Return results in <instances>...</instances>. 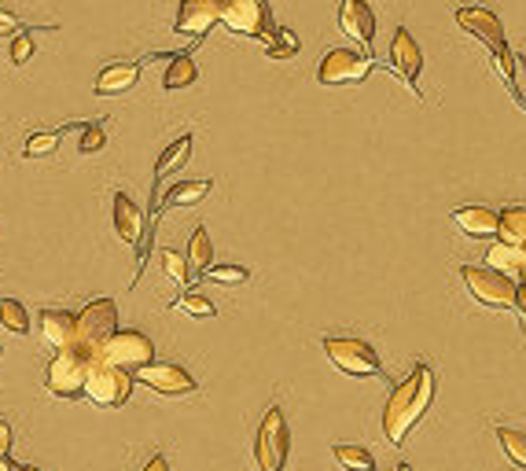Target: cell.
<instances>
[{
    "instance_id": "1",
    "label": "cell",
    "mask_w": 526,
    "mask_h": 471,
    "mask_svg": "<svg viewBox=\"0 0 526 471\" xmlns=\"http://www.w3.org/2000/svg\"><path fill=\"white\" fill-rule=\"evenodd\" d=\"M431 398H435V368L427 365V361H416L409 376L401 383H394L387 409H383V435H387V442L401 446L412 427L424 420Z\"/></svg>"
},
{
    "instance_id": "2",
    "label": "cell",
    "mask_w": 526,
    "mask_h": 471,
    "mask_svg": "<svg viewBox=\"0 0 526 471\" xmlns=\"http://www.w3.org/2000/svg\"><path fill=\"white\" fill-rule=\"evenodd\" d=\"M118 335V306L115 299H92L78 313V350L92 361H103V346Z\"/></svg>"
},
{
    "instance_id": "3",
    "label": "cell",
    "mask_w": 526,
    "mask_h": 471,
    "mask_svg": "<svg viewBox=\"0 0 526 471\" xmlns=\"http://www.w3.org/2000/svg\"><path fill=\"white\" fill-rule=\"evenodd\" d=\"M324 354L332 361L339 372L346 376H376V380H387V372H383V361L379 354L372 350V343L365 339H354V335H324Z\"/></svg>"
},
{
    "instance_id": "4",
    "label": "cell",
    "mask_w": 526,
    "mask_h": 471,
    "mask_svg": "<svg viewBox=\"0 0 526 471\" xmlns=\"http://www.w3.org/2000/svg\"><path fill=\"white\" fill-rule=\"evenodd\" d=\"M460 280L468 284L471 299L490 306V310H515V295H519V284L512 276L497 273L490 265H460Z\"/></svg>"
},
{
    "instance_id": "5",
    "label": "cell",
    "mask_w": 526,
    "mask_h": 471,
    "mask_svg": "<svg viewBox=\"0 0 526 471\" xmlns=\"http://www.w3.org/2000/svg\"><path fill=\"white\" fill-rule=\"evenodd\" d=\"M287 449H291V431H287V416L280 405H269L254 435V460L258 471H280L287 464Z\"/></svg>"
},
{
    "instance_id": "6",
    "label": "cell",
    "mask_w": 526,
    "mask_h": 471,
    "mask_svg": "<svg viewBox=\"0 0 526 471\" xmlns=\"http://www.w3.org/2000/svg\"><path fill=\"white\" fill-rule=\"evenodd\" d=\"M92 365H96V361H92L89 354H81L78 346L56 354L45 376L48 394H52V398H85V380H89Z\"/></svg>"
},
{
    "instance_id": "7",
    "label": "cell",
    "mask_w": 526,
    "mask_h": 471,
    "mask_svg": "<svg viewBox=\"0 0 526 471\" xmlns=\"http://www.w3.org/2000/svg\"><path fill=\"white\" fill-rule=\"evenodd\" d=\"M129 394H133V376H129L126 368L118 365H107V361H96L89 372V380H85V398L92 405H100V409H122L129 402Z\"/></svg>"
},
{
    "instance_id": "8",
    "label": "cell",
    "mask_w": 526,
    "mask_h": 471,
    "mask_svg": "<svg viewBox=\"0 0 526 471\" xmlns=\"http://www.w3.org/2000/svg\"><path fill=\"white\" fill-rule=\"evenodd\" d=\"M221 23L229 26L232 34L254 37V41H265V45L276 34L269 4H262V0H225L221 4Z\"/></svg>"
},
{
    "instance_id": "9",
    "label": "cell",
    "mask_w": 526,
    "mask_h": 471,
    "mask_svg": "<svg viewBox=\"0 0 526 471\" xmlns=\"http://www.w3.org/2000/svg\"><path fill=\"white\" fill-rule=\"evenodd\" d=\"M372 56L354 52V48H332L324 52V59L317 63V81L321 85H357L372 74Z\"/></svg>"
},
{
    "instance_id": "10",
    "label": "cell",
    "mask_w": 526,
    "mask_h": 471,
    "mask_svg": "<svg viewBox=\"0 0 526 471\" xmlns=\"http://www.w3.org/2000/svg\"><path fill=\"white\" fill-rule=\"evenodd\" d=\"M151 357H155V343H151L140 328H118L115 339L103 346V361H107V365H118V368L151 365Z\"/></svg>"
},
{
    "instance_id": "11",
    "label": "cell",
    "mask_w": 526,
    "mask_h": 471,
    "mask_svg": "<svg viewBox=\"0 0 526 471\" xmlns=\"http://www.w3.org/2000/svg\"><path fill=\"white\" fill-rule=\"evenodd\" d=\"M137 380L144 383V387H151L155 394H166V398H181V394L199 391L195 376H188V372H184L181 365H173V361H151V365H140Z\"/></svg>"
},
{
    "instance_id": "12",
    "label": "cell",
    "mask_w": 526,
    "mask_h": 471,
    "mask_svg": "<svg viewBox=\"0 0 526 471\" xmlns=\"http://www.w3.org/2000/svg\"><path fill=\"white\" fill-rule=\"evenodd\" d=\"M390 67H394V74H398V78L409 81V89L416 92V96H424V92H420V70H424V52H420L416 37H412L405 26H398V30H394V41H390Z\"/></svg>"
},
{
    "instance_id": "13",
    "label": "cell",
    "mask_w": 526,
    "mask_h": 471,
    "mask_svg": "<svg viewBox=\"0 0 526 471\" xmlns=\"http://www.w3.org/2000/svg\"><path fill=\"white\" fill-rule=\"evenodd\" d=\"M453 15H457V23L464 26L468 34H475L482 45L493 48V56H504V52H508V48H504V26L490 8H482V4H460Z\"/></svg>"
},
{
    "instance_id": "14",
    "label": "cell",
    "mask_w": 526,
    "mask_h": 471,
    "mask_svg": "<svg viewBox=\"0 0 526 471\" xmlns=\"http://www.w3.org/2000/svg\"><path fill=\"white\" fill-rule=\"evenodd\" d=\"M218 23H221V8H218V4H210V0H181L177 19H173V34L203 41V37L210 34V30H214Z\"/></svg>"
},
{
    "instance_id": "15",
    "label": "cell",
    "mask_w": 526,
    "mask_h": 471,
    "mask_svg": "<svg viewBox=\"0 0 526 471\" xmlns=\"http://www.w3.org/2000/svg\"><path fill=\"white\" fill-rule=\"evenodd\" d=\"M111 218H115L118 240L129 243V247H137V243L144 247L151 225L144 221V210H140L126 192H115V196H111Z\"/></svg>"
},
{
    "instance_id": "16",
    "label": "cell",
    "mask_w": 526,
    "mask_h": 471,
    "mask_svg": "<svg viewBox=\"0 0 526 471\" xmlns=\"http://www.w3.org/2000/svg\"><path fill=\"white\" fill-rule=\"evenodd\" d=\"M339 26L361 48H372V41H376V12L368 0H343L339 4Z\"/></svg>"
},
{
    "instance_id": "17",
    "label": "cell",
    "mask_w": 526,
    "mask_h": 471,
    "mask_svg": "<svg viewBox=\"0 0 526 471\" xmlns=\"http://www.w3.org/2000/svg\"><path fill=\"white\" fill-rule=\"evenodd\" d=\"M41 339H45V346H52L56 354L70 350V346L78 343V313L45 310L41 313Z\"/></svg>"
},
{
    "instance_id": "18",
    "label": "cell",
    "mask_w": 526,
    "mask_h": 471,
    "mask_svg": "<svg viewBox=\"0 0 526 471\" xmlns=\"http://www.w3.org/2000/svg\"><path fill=\"white\" fill-rule=\"evenodd\" d=\"M453 225H457L464 236H471V240H486V236H497V229H501V210H490L482 207V203L457 207L453 210Z\"/></svg>"
},
{
    "instance_id": "19",
    "label": "cell",
    "mask_w": 526,
    "mask_h": 471,
    "mask_svg": "<svg viewBox=\"0 0 526 471\" xmlns=\"http://www.w3.org/2000/svg\"><path fill=\"white\" fill-rule=\"evenodd\" d=\"M140 70H144V59H115V63H107L100 70V78H96V96H118V92H126L137 85Z\"/></svg>"
},
{
    "instance_id": "20",
    "label": "cell",
    "mask_w": 526,
    "mask_h": 471,
    "mask_svg": "<svg viewBox=\"0 0 526 471\" xmlns=\"http://www.w3.org/2000/svg\"><path fill=\"white\" fill-rule=\"evenodd\" d=\"M188 269H192L195 280L214 269V240H210L206 225H195L192 236H188Z\"/></svg>"
},
{
    "instance_id": "21",
    "label": "cell",
    "mask_w": 526,
    "mask_h": 471,
    "mask_svg": "<svg viewBox=\"0 0 526 471\" xmlns=\"http://www.w3.org/2000/svg\"><path fill=\"white\" fill-rule=\"evenodd\" d=\"M199 78V63H195L192 52H177V56L166 63V74H162V89L166 92H181L188 85H195Z\"/></svg>"
},
{
    "instance_id": "22",
    "label": "cell",
    "mask_w": 526,
    "mask_h": 471,
    "mask_svg": "<svg viewBox=\"0 0 526 471\" xmlns=\"http://www.w3.org/2000/svg\"><path fill=\"white\" fill-rule=\"evenodd\" d=\"M210 188H214V181H210V177H203V181H177L170 192H166V207H170V210L195 207L199 199L210 196Z\"/></svg>"
},
{
    "instance_id": "23",
    "label": "cell",
    "mask_w": 526,
    "mask_h": 471,
    "mask_svg": "<svg viewBox=\"0 0 526 471\" xmlns=\"http://www.w3.org/2000/svg\"><path fill=\"white\" fill-rule=\"evenodd\" d=\"M67 129H74V122H67V126H59V129H41V133H30V137H26L23 155L26 159H48V155H56L59 140H63Z\"/></svg>"
},
{
    "instance_id": "24",
    "label": "cell",
    "mask_w": 526,
    "mask_h": 471,
    "mask_svg": "<svg viewBox=\"0 0 526 471\" xmlns=\"http://www.w3.org/2000/svg\"><path fill=\"white\" fill-rule=\"evenodd\" d=\"M501 243H512V247H526V207H504L501 210V229H497Z\"/></svg>"
},
{
    "instance_id": "25",
    "label": "cell",
    "mask_w": 526,
    "mask_h": 471,
    "mask_svg": "<svg viewBox=\"0 0 526 471\" xmlns=\"http://www.w3.org/2000/svg\"><path fill=\"white\" fill-rule=\"evenodd\" d=\"M192 144H195V140L188 137V133L173 140L170 148L159 155V162H155V181H162V177H166V173H173V170H181L184 162H188V155H192Z\"/></svg>"
},
{
    "instance_id": "26",
    "label": "cell",
    "mask_w": 526,
    "mask_h": 471,
    "mask_svg": "<svg viewBox=\"0 0 526 471\" xmlns=\"http://www.w3.org/2000/svg\"><path fill=\"white\" fill-rule=\"evenodd\" d=\"M486 265L497 269V273H504V276L519 273V269H523V247H512V243L497 240L490 251H486Z\"/></svg>"
},
{
    "instance_id": "27",
    "label": "cell",
    "mask_w": 526,
    "mask_h": 471,
    "mask_svg": "<svg viewBox=\"0 0 526 471\" xmlns=\"http://www.w3.org/2000/svg\"><path fill=\"white\" fill-rule=\"evenodd\" d=\"M332 457L339 460L346 471H376V457H372L365 446H354V442H335Z\"/></svg>"
},
{
    "instance_id": "28",
    "label": "cell",
    "mask_w": 526,
    "mask_h": 471,
    "mask_svg": "<svg viewBox=\"0 0 526 471\" xmlns=\"http://www.w3.org/2000/svg\"><path fill=\"white\" fill-rule=\"evenodd\" d=\"M501 63V74L508 78V85H512V92H515V100L526 107V59L523 56H515V52H504V56H497Z\"/></svg>"
},
{
    "instance_id": "29",
    "label": "cell",
    "mask_w": 526,
    "mask_h": 471,
    "mask_svg": "<svg viewBox=\"0 0 526 471\" xmlns=\"http://www.w3.org/2000/svg\"><path fill=\"white\" fill-rule=\"evenodd\" d=\"M0 328L15 335H30V313L23 310L19 299H0Z\"/></svg>"
},
{
    "instance_id": "30",
    "label": "cell",
    "mask_w": 526,
    "mask_h": 471,
    "mask_svg": "<svg viewBox=\"0 0 526 471\" xmlns=\"http://www.w3.org/2000/svg\"><path fill=\"white\" fill-rule=\"evenodd\" d=\"M497 442H501L504 457L526 468V431H512V427H497Z\"/></svg>"
},
{
    "instance_id": "31",
    "label": "cell",
    "mask_w": 526,
    "mask_h": 471,
    "mask_svg": "<svg viewBox=\"0 0 526 471\" xmlns=\"http://www.w3.org/2000/svg\"><path fill=\"white\" fill-rule=\"evenodd\" d=\"M173 310L188 313V317H218V306L199 291H184L181 299H173Z\"/></svg>"
},
{
    "instance_id": "32",
    "label": "cell",
    "mask_w": 526,
    "mask_h": 471,
    "mask_svg": "<svg viewBox=\"0 0 526 471\" xmlns=\"http://www.w3.org/2000/svg\"><path fill=\"white\" fill-rule=\"evenodd\" d=\"M159 262H162V273L170 276V280H177L181 288H188V284H195V276H192V269H188V258H181L177 251H166L159 254Z\"/></svg>"
},
{
    "instance_id": "33",
    "label": "cell",
    "mask_w": 526,
    "mask_h": 471,
    "mask_svg": "<svg viewBox=\"0 0 526 471\" xmlns=\"http://www.w3.org/2000/svg\"><path fill=\"white\" fill-rule=\"evenodd\" d=\"M107 144V126H103V118H92V122H85L78 133V151L81 155H96V151Z\"/></svg>"
},
{
    "instance_id": "34",
    "label": "cell",
    "mask_w": 526,
    "mask_h": 471,
    "mask_svg": "<svg viewBox=\"0 0 526 471\" xmlns=\"http://www.w3.org/2000/svg\"><path fill=\"white\" fill-rule=\"evenodd\" d=\"M298 37H295V30H287V26H276V34H273V41L265 45V52H269V59H291V56H298Z\"/></svg>"
},
{
    "instance_id": "35",
    "label": "cell",
    "mask_w": 526,
    "mask_h": 471,
    "mask_svg": "<svg viewBox=\"0 0 526 471\" xmlns=\"http://www.w3.org/2000/svg\"><path fill=\"white\" fill-rule=\"evenodd\" d=\"M206 280H214V284H225V288H236V284H247L251 280V269L247 265H214Z\"/></svg>"
},
{
    "instance_id": "36",
    "label": "cell",
    "mask_w": 526,
    "mask_h": 471,
    "mask_svg": "<svg viewBox=\"0 0 526 471\" xmlns=\"http://www.w3.org/2000/svg\"><path fill=\"white\" fill-rule=\"evenodd\" d=\"M30 30H56V26H30V23H23L19 15H12L8 8H0V37H8V41H15V37H23V34H30Z\"/></svg>"
},
{
    "instance_id": "37",
    "label": "cell",
    "mask_w": 526,
    "mask_h": 471,
    "mask_svg": "<svg viewBox=\"0 0 526 471\" xmlns=\"http://www.w3.org/2000/svg\"><path fill=\"white\" fill-rule=\"evenodd\" d=\"M34 59V41H30V34L15 37L12 41V63L15 67H23V63H30Z\"/></svg>"
},
{
    "instance_id": "38",
    "label": "cell",
    "mask_w": 526,
    "mask_h": 471,
    "mask_svg": "<svg viewBox=\"0 0 526 471\" xmlns=\"http://www.w3.org/2000/svg\"><path fill=\"white\" fill-rule=\"evenodd\" d=\"M8 453H12V424L0 420V460H8Z\"/></svg>"
},
{
    "instance_id": "39",
    "label": "cell",
    "mask_w": 526,
    "mask_h": 471,
    "mask_svg": "<svg viewBox=\"0 0 526 471\" xmlns=\"http://www.w3.org/2000/svg\"><path fill=\"white\" fill-rule=\"evenodd\" d=\"M140 471H170V460H166V453H155Z\"/></svg>"
},
{
    "instance_id": "40",
    "label": "cell",
    "mask_w": 526,
    "mask_h": 471,
    "mask_svg": "<svg viewBox=\"0 0 526 471\" xmlns=\"http://www.w3.org/2000/svg\"><path fill=\"white\" fill-rule=\"evenodd\" d=\"M515 313H526V288L519 284V295H515Z\"/></svg>"
},
{
    "instance_id": "41",
    "label": "cell",
    "mask_w": 526,
    "mask_h": 471,
    "mask_svg": "<svg viewBox=\"0 0 526 471\" xmlns=\"http://www.w3.org/2000/svg\"><path fill=\"white\" fill-rule=\"evenodd\" d=\"M519 284L526 288V247H523V269H519Z\"/></svg>"
},
{
    "instance_id": "42",
    "label": "cell",
    "mask_w": 526,
    "mask_h": 471,
    "mask_svg": "<svg viewBox=\"0 0 526 471\" xmlns=\"http://www.w3.org/2000/svg\"><path fill=\"white\" fill-rule=\"evenodd\" d=\"M0 471H15V464H8V460H0Z\"/></svg>"
},
{
    "instance_id": "43",
    "label": "cell",
    "mask_w": 526,
    "mask_h": 471,
    "mask_svg": "<svg viewBox=\"0 0 526 471\" xmlns=\"http://www.w3.org/2000/svg\"><path fill=\"white\" fill-rule=\"evenodd\" d=\"M15 471H37V468H30V464H15Z\"/></svg>"
},
{
    "instance_id": "44",
    "label": "cell",
    "mask_w": 526,
    "mask_h": 471,
    "mask_svg": "<svg viewBox=\"0 0 526 471\" xmlns=\"http://www.w3.org/2000/svg\"><path fill=\"white\" fill-rule=\"evenodd\" d=\"M394 471H412V468H409V464H398V468H394Z\"/></svg>"
},
{
    "instance_id": "45",
    "label": "cell",
    "mask_w": 526,
    "mask_h": 471,
    "mask_svg": "<svg viewBox=\"0 0 526 471\" xmlns=\"http://www.w3.org/2000/svg\"><path fill=\"white\" fill-rule=\"evenodd\" d=\"M210 4H218V8H221V4H225V0H210Z\"/></svg>"
},
{
    "instance_id": "46",
    "label": "cell",
    "mask_w": 526,
    "mask_h": 471,
    "mask_svg": "<svg viewBox=\"0 0 526 471\" xmlns=\"http://www.w3.org/2000/svg\"><path fill=\"white\" fill-rule=\"evenodd\" d=\"M262 4H265V0H262Z\"/></svg>"
}]
</instances>
